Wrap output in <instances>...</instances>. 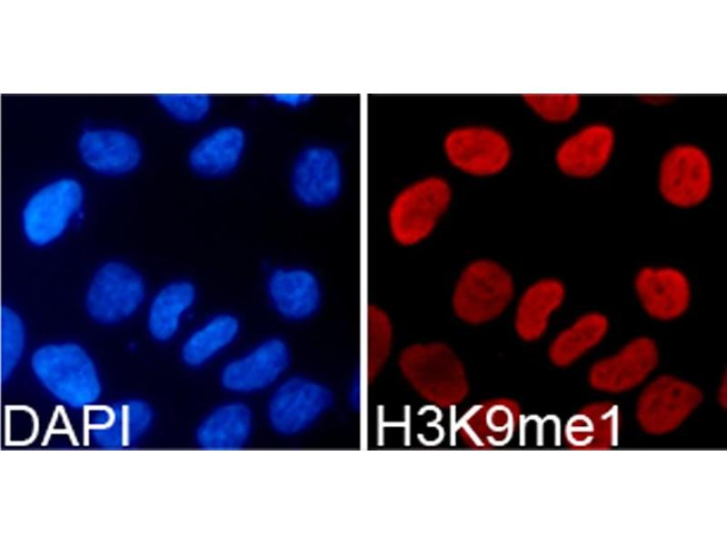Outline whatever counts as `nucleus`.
Instances as JSON below:
<instances>
[{
  "label": "nucleus",
  "mask_w": 727,
  "mask_h": 545,
  "mask_svg": "<svg viewBox=\"0 0 727 545\" xmlns=\"http://www.w3.org/2000/svg\"><path fill=\"white\" fill-rule=\"evenodd\" d=\"M516 293L514 277L502 262L476 257L466 262L455 276L449 296L450 310L460 323L483 327L511 310Z\"/></svg>",
  "instance_id": "obj_1"
},
{
  "label": "nucleus",
  "mask_w": 727,
  "mask_h": 545,
  "mask_svg": "<svg viewBox=\"0 0 727 545\" xmlns=\"http://www.w3.org/2000/svg\"><path fill=\"white\" fill-rule=\"evenodd\" d=\"M453 198L452 183L440 174L423 175L403 184L386 211V227L393 243L413 249L427 242L448 214Z\"/></svg>",
  "instance_id": "obj_2"
},
{
  "label": "nucleus",
  "mask_w": 727,
  "mask_h": 545,
  "mask_svg": "<svg viewBox=\"0 0 727 545\" xmlns=\"http://www.w3.org/2000/svg\"><path fill=\"white\" fill-rule=\"evenodd\" d=\"M398 369L425 401L443 409L459 405L470 385L465 366L456 352L441 341L417 342L403 348Z\"/></svg>",
  "instance_id": "obj_3"
},
{
  "label": "nucleus",
  "mask_w": 727,
  "mask_h": 545,
  "mask_svg": "<svg viewBox=\"0 0 727 545\" xmlns=\"http://www.w3.org/2000/svg\"><path fill=\"white\" fill-rule=\"evenodd\" d=\"M32 369L45 389L61 402L79 409L100 396L101 384L94 362L77 344H51L32 357Z\"/></svg>",
  "instance_id": "obj_4"
},
{
  "label": "nucleus",
  "mask_w": 727,
  "mask_h": 545,
  "mask_svg": "<svg viewBox=\"0 0 727 545\" xmlns=\"http://www.w3.org/2000/svg\"><path fill=\"white\" fill-rule=\"evenodd\" d=\"M441 148L447 164L473 179L500 175L511 164L513 146L500 129L483 124H463L443 134Z\"/></svg>",
  "instance_id": "obj_5"
},
{
  "label": "nucleus",
  "mask_w": 727,
  "mask_h": 545,
  "mask_svg": "<svg viewBox=\"0 0 727 545\" xmlns=\"http://www.w3.org/2000/svg\"><path fill=\"white\" fill-rule=\"evenodd\" d=\"M333 402L331 390L321 382L300 375L285 377L271 391L266 421L280 436H297L316 424Z\"/></svg>",
  "instance_id": "obj_6"
},
{
  "label": "nucleus",
  "mask_w": 727,
  "mask_h": 545,
  "mask_svg": "<svg viewBox=\"0 0 727 545\" xmlns=\"http://www.w3.org/2000/svg\"><path fill=\"white\" fill-rule=\"evenodd\" d=\"M291 363V350L279 337H269L226 362L220 372V383L228 392L245 396L272 391Z\"/></svg>",
  "instance_id": "obj_7"
},
{
  "label": "nucleus",
  "mask_w": 727,
  "mask_h": 545,
  "mask_svg": "<svg viewBox=\"0 0 727 545\" xmlns=\"http://www.w3.org/2000/svg\"><path fill=\"white\" fill-rule=\"evenodd\" d=\"M702 398L695 385L673 376H660L640 394L636 420L646 433L665 434L685 421Z\"/></svg>",
  "instance_id": "obj_8"
},
{
  "label": "nucleus",
  "mask_w": 727,
  "mask_h": 545,
  "mask_svg": "<svg viewBox=\"0 0 727 545\" xmlns=\"http://www.w3.org/2000/svg\"><path fill=\"white\" fill-rule=\"evenodd\" d=\"M344 173L341 159L332 148L312 145L296 156L290 172L294 198L313 209L326 207L341 194Z\"/></svg>",
  "instance_id": "obj_9"
},
{
  "label": "nucleus",
  "mask_w": 727,
  "mask_h": 545,
  "mask_svg": "<svg viewBox=\"0 0 727 545\" xmlns=\"http://www.w3.org/2000/svg\"><path fill=\"white\" fill-rule=\"evenodd\" d=\"M712 182L710 160L697 146H675L662 160L659 190L674 206L686 208L701 203L709 195Z\"/></svg>",
  "instance_id": "obj_10"
},
{
  "label": "nucleus",
  "mask_w": 727,
  "mask_h": 545,
  "mask_svg": "<svg viewBox=\"0 0 727 545\" xmlns=\"http://www.w3.org/2000/svg\"><path fill=\"white\" fill-rule=\"evenodd\" d=\"M83 190L72 179L52 183L26 203L23 213L24 231L35 245H45L57 238L66 228L69 220L80 212Z\"/></svg>",
  "instance_id": "obj_11"
},
{
  "label": "nucleus",
  "mask_w": 727,
  "mask_h": 545,
  "mask_svg": "<svg viewBox=\"0 0 727 545\" xmlns=\"http://www.w3.org/2000/svg\"><path fill=\"white\" fill-rule=\"evenodd\" d=\"M144 295V282L134 270L120 263H109L95 275L86 308L97 322L113 323L132 314Z\"/></svg>",
  "instance_id": "obj_12"
},
{
  "label": "nucleus",
  "mask_w": 727,
  "mask_h": 545,
  "mask_svg": "<svg viewBox=\"0 0 727 545\" xmlns=\"http://www.w3.org/2000/svg\"><path fill=\"white\" fill-rule=\"evenodd\" d=\"M659 352L653 340L638 337L616 354L595 362L589 371L590 385L601 391L622 392L641 384L656 368Z\"/></svg>",
  "instance_id": "obj_13"
},
{
  "label": "nucleus",
  "mask_w": 727,
  "mask_h": 545,
  "mask_svg": "<svg viewBox=\"0 0 727 545\" xmlns=\"http://www.w3.org/2000/svg\"><path fill=\"white\" fill-rule=\"evenodd\" d=\"M267 299L283 319L304 322L319 311L323 289L316 274L304 267H276L265 282Z\"/></svg>",
  "instance_id": "obj_14"
},
{
  "label": "nucleus",
  "mask_w": 727,
  "mask_h": 545,
  "mask_svg": "<svg viewBox=\"0 0 727 545\" xmlns=\"http://www.w3.org/2000/svg\"><path fill=\"white\" fill-rule=\"evenodd\" d=\"M521 421L518 402L509 398H493L472 408L460 421L458 435L473 450L486 451L509 441Z\"/></svg>",
  "instance_id": "obj_15"
},
{
  "label": "nucleus",
  "mask_w": 727,
  "mask_h": 545,
  "mask_svg": "<svg viewBox=\"0 0 727 545\" xmlns=\"http://www.w3.org/2000/svg\"><path fill=\"white\" fill-rule=\"evenodd\" d=\"M635 290L645 312L657 320L676 319L690 304V283L686 276L674 268L642 269L635 278Z\"/></svg>",
  "instance_id": "obj_16"
},
{
  "label": "nucleus",
  "mask_w": 727,
  "mask_h": 545,
  "mask_svg": "<svg viewBox=\"0 0 727 545\" xmlns=\"http://www.w3.org/2000/svg\"><path fill=\"white\" fill-rule=\"evenodd\" d=\"M564 296V286L555 278L539 279L526 286L520 294L516 293L511 309L513 328L517 337L526 342L540 340Z\"/></svg>",
  "instance_id": "obj_17"
},
{
  "label": "nucleus",
  "mask_w": 727,
  "mask_h": 545,
  "mask_svg": "<svg viewBox=\"0 0 727 545\" xmlns=\"http://www.w3.org/2000/svg\"><path fill=\"white\" fill-rule=\"evenodd\" d=\"M152 419L148 404L137 400L124 401L92 412L89 429L98 446L120 449L137 441L150 427Z\"/></svg>",
  "instance_id": "obj_18"
},
{
  "label": "nucleus",
  "mask_w": 727,
  "mask_h": 545,
  "mask_svg": "<svg viewBox=\"0 0 727 545\" xmlns=\"http://www.w3.org/2000/svg\"><path fill=\"white\" fill-rule=\"evenodd\" d=\"M613 145L614 134L609 126L589 125L561 144L555 162L560 171L569 176L592 177L605 167Z\"/></svg>",
  "instance_id": "obj_19"
},
{
  "label": "nucleus",
  "mask_w": 727,
  "mask_h": 545,
  "mask_svg": "<svg viewBox=\"0 0 727 545\" xmlns=\"http://www.w3.org/2000/svg\"><path fill=\"white\" fill-rule=\"evenodd\" d=\"M254 430V416L245 402L231 400L214 408L195 431L197 444L209 451H235L247 445Z\"/></svg>",
  "instance_id": "obj_20"
},
{
  "label": "nucleus",
  "mask_w": 727,
  "mask_h": 545,
  "mask_svg": "<svg viewBox=\"0 0 727 545\" xmlns=\"http://www.w3.org/2000/svg\"><path fill=\"white\" fill-rule=\"evenodd\" d=\"M621 412L616 404L597 401L574 413L564 427V441L574 451H606L618 442Z\"/></svg>",
  "instance_id": "obj_21"
},
{
  "label": "nucleus",
  "mask_w": 727,
  "mask_h": 545,
  "mask_svg": "<svg viewBox=\"0 0 727 545\" xmlns=\"http://www.w3.org/2000/svg\"><path fill=\"white\" fill-rule=\"evenodd\" d=\"M246 148V135L236 125L219 126L201 138L189 155L192 169L208 178L231 174L242 162Z\"/></svg>",
  "instance_id": "obj_22"
},
{
  "label": "nucleus",
  "mask_w": 727,
  "mask_h": 545,
  "mask_svg": "<svg viewBox=\"0 0 727 545\" xmlns=\"http://www.w3.org/2000/svg\"><path fill=\"white\" fill-rule=\"evenodd\" d=\"M84 162L93 170L105 174H120L133 170L140 159L136 141L129 134L110 129L85 133L79 141Z\"/></svg>",
  "instance_id": "obj_23"
},
{
  "label": "nucleus",
  "mask_w": 727,
  "mask_h": 545,
  "mask_svg": "<svg viewBox=\"0 0 727 545\" xmlns=\"http://www.w3.org/2000/svg\"><path fill=\"white\" fill-rule=\"evenodd\" d=\"M241 333L240 320L231 312L214 315L184 342L182 359L190 367H200L226 352Z\"/></svg>",
  "instance_id": "obj_24"
},
{
  "label": "nucleus",
  "mask_w": 727,
  "mask_h": 545,
  "mask_svg": "<svg viewBox=\"0 0 727 545\" xmlns=\"http://www.w3.org/2000/svg\"><path fill=\"white\" fill-rule=\"evenodd\" d=\"M608 327V320L602 313L590 312L581 316L551 342L548 350L550 361L558 367L571 365L602 342Z\"/></svg>",
  "instance_id": "obj_25"
},
{
  "label": "nucleus",
  "mask_w": 727,
  "mask_h": 545,
  "mask_svg": "<svg viewBox=\"0 0 727 545\" xmlns=\"http://www.w3.org/2000/svg\"><path fill=\"white\" fill-rule=\"evenodd\" d=\"M196 298L195 287L187 281L165 286L154 298L149 313V330L159 341L172 338L179 329L181 318Z\"/></svg>",
  "instance_id": "obj_26"
},
{
  "label": "nucleus",
  "mask_w": 727,
  "mask_h": 545,
  "mask_svg": "<svg viewBox=\"0 0 727 545\" xmlns=\"http://www.w3.org/2000/svg\"><path fill=\"white\" fill-rule=\"evenodd\" d=\"M25 331L18 315L3 306L1 312V378L3 383L9 378L24 349Z\"/></svg>",
  "instance_id": "obj_27"
},
{
  "label": "nucleus",
  "mask_w": 727,
  "mask_h": 545,
  "mask_svg": "<svg viewBox=\"0 0 727 545\" xmlns=\"http://www.w3.org/2000/svg\"><path fill=\"white\" fill-rule=\"evenodd\" d=\"M394 336L389 313L382 308H373L370 312V360L373 373H377L391 356Z\"/></svg>",
  "instance_id": "obj_28"
},
{
  "label": "nucleus",
  "mask_w": 727,
  "mask_h": 545,
  "mask_svg": "<svg viewBox=\"0 0 727 545\" xmlns=\"http://www.w3.org/2000/svg\"><path fill=\"white\" fill-rule=\"evenodd\" d=\"M523 99L536 115L553 123L570 120L580 106V98L574 94H527Z\"/></svg>",
  "instance_id": "obj_29"
},
{
  "label": "nucleus",
  "mask_w": 727,
  "mask_h": 545,
  "mask_svg": "<svg viewBox=\"0 0 727 545\" xmlns=\"http://www.w3.org/2000/svg\"><path fill=\"white\" fill-rule=\"evenodd\" d=\"M157 99L171 115L185 123L201 121L211 108V100L204 94H163Z\"/></svg>",
  "instance_id": "obj_30"
},
{
  "label": "nucleus",
  "mask_w": 727,
  "mask_h": 545,
  "mask_svg": "<svg viewBox=\"0 0 727 545\" xmlns=\"http://www.w3.org/2000/svg\"><path fill=\"white\" fill-rule=\"evenodd\" d=\"M272 100L281 106L287 108H299L307 104L312 100V95L307 94H275Z\"/></svg>",
  "instance_id": "obj_31"
},
{
  "label": "nucleus",
  "mask_w": 727,
  "mask_h": 545,
  "mask_svg": "<svg viewBox=\"0 0 727 545\" xmlns=\"http://www.w3.org/2000/svg\"><path fill=\"white\" fill-rule=\"evenodd\" d=\"M719 401L725 408L726 406V379L724 377L719 390Z\"/></svg>",
  "instance_id": "obj_32"
}]
</instances>
